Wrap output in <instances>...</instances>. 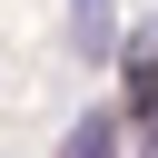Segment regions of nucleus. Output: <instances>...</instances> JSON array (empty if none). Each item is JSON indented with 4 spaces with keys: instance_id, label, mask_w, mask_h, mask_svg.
I'll list each match as a JSON object with an SVG mask.
<instances>
[{
    "instance_id": "obj_1",
    "label": "nucleus",
    "mask_w": 158,
    "mask_h": 158,
    "mask_svg": "<svg viewBox=\"0 0 158 158\" xmlns=\"http://www.w3.org/2000/svg\"><path fill=\"white\" fill-rule=\"evenodd\" d=\"M59 158H118V109H89L79 128H69V148Z\"/></svg>"
}]
</instances>
